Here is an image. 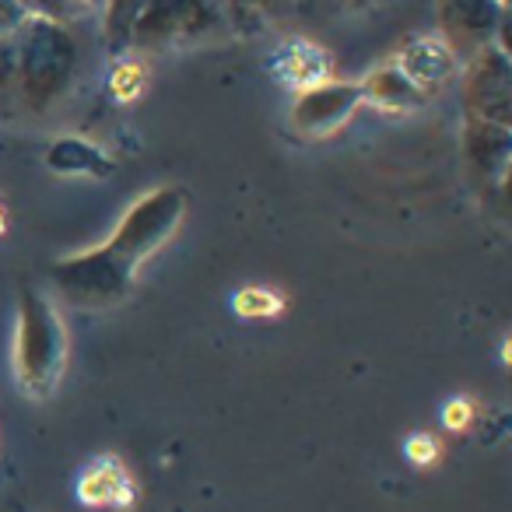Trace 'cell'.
Masks as SVG:
<instances>
[{"label":"cell","mask_w":512,"mask_h":512,"mask_svg":"<svg viewBox=\"0 0 512 512\" xmlns=\"http://www.w3.org/2000/svg\"><path fill=\"white\" fill-rule=\"evenodd\" d=\"M186 214V193L179 186H158L144 193L102 246L67 256L50 267V281L71 306L109 309L123 302L134 285L137 267L165 246Z\"/></svg>","instance_id":"1"},{"label":"cell","mask_w":512,"mask_h":512,"mask_svg":"<svg viewBox=\"0 0 512 512\" xmlns=\"http://www.w3.org/2000/svg\"><path fill=\"white\" fill-rule=\"evenodd\" d=\"M15 43V95L25 109L46 113L78 74V39L67 25L29 15L11 36Z\"/></svg>","instance_id":"2"},{"label":"cell","mask_w":512,"mask_h":512,"mask_svg":"<svg viewBox=\"0 0 512 512\" xmlns=\"http://www.w3.org/2000/svg\"><path fill=\"white\" fill-rule=\"evenodd\" d=\"M67 369V327L39 288L22 285L15 330V376L32 400H46Z\"/></svg>","instance_id":"3"},{"label":"cell","mask_w":512,"mask_h":512,"mask_svg":"<svg viewBox=\"0 0 512 512\" xmlns=\"http://www.w3.org/2000/svg\"><path fill=\"white\" fill-rule=\"evenodd\" d=\"M221 29H232L225 0H151L130 32V46L165 50L176 43H197Z\"/></svg>","instance_id":"4"},{"label":"cell","mask_w":512,"mask_h":512,"mask_svg":"<svg viewBox=\"0 0 512 512\" xmlns=\"http://www.w3.org/2000/svg\"><path fill=\"white\" fill-rule=\"evenodd\" d=\"M432 15L442 43L453 50L460 64L491 43H502L509 50V4L505 0H432Z\"/></svg>","instance_id":"5"},{"label":"cell","mask_w":512,"mask_h":512,"mask_svg":"<svg viewBox=\"0 0 512 512\" xmlns=\"http://www.w3.org/2000/svg\"><path fill=\"white\" fill-rule=\"evenodd\" d=\"M460 95L467 120L512 127V60L502 43L484 46L460 64Z\"/></svg>","instance_id":"6"},{"label":"cell","mask_w":512,"mask_h":512,"mask_svg":"<svg viewBox=\"0 0 512 512\" xmlns=\"http://www.w3.org/2000/svg\"><path fill=\"white\" fill-rule=\"evenodd\" d=\"M295 15L313 25V32H355L372 22L376 29H407V22L432 15V0H299Z\"/></svg>","instance_id":"7"},{"label":"cell","mask_w":512,"mask_h":512,"mask_svg":"<svg viewBox=\"0 0 512 512\" xmlns=\"http://www.w3.org/2000/svg\"><path fill=\"white\" fill-rule=\"evenodd\" d=\"M362 106V88L358 81H316L302 88L292 102V127L299 134L323 137L330 130L344 127Z\"/></svg>","instance_id":"8"},{"label":"cell","mask_w":512,"mask_h":512,"mask_svg":"<svg viewBox=\"0 0 512 512\" xmlns=\"http://www.w3.org/2000/svg\"><path fill=\"white\" fill-rule=\"evenodd\" d=\"M393 67L418 88L425 99L439 95L449 81L460 74V60L453 57L446 43H442L439 32H425V36L404 39L397 53H393Z\"/></svg>","instance_id":"9"},{"label":"cell","mask_w":512,"mask_h":512,"mask_svg":"<svg viewBox=\"0 0 512 512\" xmlns=\"http://www.w3.org/2000/svg\"><path fill=\"white\" fill-rule=\"evenodd\" d=\"M512 155V130L495 127V123L481 120H463V158L474 179L484 186H502L505 172H509Z\"/></svg>","instance_id":"10"},{"label":"cell","mask_w":512,"mask_h":512,"mask_svg":"<svg viewBox=\"0 0 512 512\" xmlns=\"http://www.w3.org/2000/svg\"><path fill=\"white\" fill-rule=\"evenodd\" d=\"M46 165L53 172H64V176H109L113 162L102 148L81 141V137H60L46 151Z\"/></svg>","instance_id":"11"},{"label":"cell","mask_w":512,"mask_h":512,"mask_svg":"<svg viewBox=\"0 0 512 512\" xmlns=\"http://www.w3.org/2000/svg\"><path fill=\"white\" fill-rule=\"evenodd\" d=\"M358 88H362V99H372L390 109H411V106L428 102L393 64H383V67H376V71H369L365 81H358Z\"/></svg>","instance_id":"12"},{"label":"cell","mask_w":512,"mask_h":512,"mask_svg":"<svg viewBox=\"0 0 512 512\" xmlns=\"http://www.w3.org/2000/svg\"><path fill=\"white\" fill-rule=\"evenodd\" d=\"M151 0H102V32H106V43L113 53L127 50L130 32H134L137 18L144 15Z\"/></svg>","instance_id":"13"},{"label":"cell","mask_w":512,"mask_h":512,"mask_svg":"<svg viewBox=\"0 0 512 512\" xmlns=\"http://www.w3.org/2000/svg\"><path fill=\"white\" fill-rule=\"evenodd\" d=\"M235 309L242 316H274L281 309V299L271 292H256V288H246V292L235 299Z\"/></svg>","instance_id":"14"},{"label":"cell","mask_w":512,"mask_h":512,"mask_svg":"<svg viewBox=\"0 0 512 512\" xmlns=\"http://www.w3.org/2000/svg\"><path fill=\"white\" fill-rule=\"evenodd\" d=\"M225 4H228V22H232V29H239V32L264 29V22L256 15V0H225Z\"/></svg>","instance_id":"15"},{"label":"cell","mask_w":512,"mask_h":512,"mask_svg":"<svg viewBox=\"0 0 512 512\" xmlns=\"http://www.w3.org/2000/svg\"><path fill=\"white\" fill-rule=\"evenodd\" d=\"M25 22L29 11L22 8V0H0V36H15Z\"/></svg>","instance_id":"16"},{"label":"cell","mask_w":512,"mask_h":512,"mask_svg":"<svg viewBox=\"0 0 512 512\" xmlns=\"http://www.w3.org/2000/svg\"><path fill=\"white\" fill-rule=\"evenodd\" d=\"M295 8H299V0H256L260 22H288L295 18Z\"/></svg>","instance_id":"17"},{"label":"cell","mask_w":512,"mask_h":512,"mask_svg":"<svg viewBox=\"0 0 512 512\" xmlns=\"http://www.w3.org/2000/svg\"><path fill=\"white\" fill-rule=\"evenodd\" d=\"M467 418H470V404H453V407H446V425L449 428H467Z\"/></svg>","instance_id":"18"},{"label":"cell","mask_w":512,"mask_h":512,"mask_svg":"<svg viewBox=\"0 0 512 512\" xmlns=\"http://www.w3.org/2000/svg\"><path fill=\"white\" fill-rule=\"evenodd\" d=\"M411 456H414V460H418V463H425V460H432V456H435V442L432 439H414L411 442Z\"/></svg>","instance_id":"19"},{"label":"cell","mask_w":512,"mask_h":512,"mask_svg":"<svg viewBox=\"0 0 512 512\" xmlns=\"http://www.w3.org/2000/svg\"><path fill=\"white\" fill-rule=\"evenodd\" d=\"M74 4H78L81 11H92V8H99V11H102V0H74Z\"/></svg>","instance_id":"20"},{"label":"cell","mask_w":512,"mask_h":512,"mask_svg":"<svg viewBox=\"0 0 512 512\" xmlns=\"http://www.w3.org/2000/svg\"><path fill=\"white\" fill-rule=\"evenodd\" d=\"M0 232H4V211H0Z\"/></svg>","instance_id":"21"}]
</instances>
